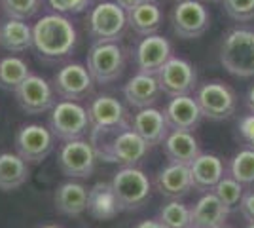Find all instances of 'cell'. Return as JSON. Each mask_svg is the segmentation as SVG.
<instances>
[{
  "label": "cell",
  "instance_id": "6da1fadb",
  "mask_svg": "<svg viewBox=\"0 0 254 228\" xmlns=\"http://www.w3.org/2000/svg\"><path fill=\"white\" fill-rule=\"evenodd\" d=\"M89 143L97 154V160L120 163L122 167L138 165L146 158L150 145L131 126L99 128L89 130Z\"/></svg>",
  "mask_w": 254,
  "mask_h": 228
},
{
  "label": "cell",
  "instance_id": "7a4b0ae2",
  "mask_svg": "<svg viewBox=\"0 0 254 228\" xmlns=\"http://www.w3.org/2000/svg\"><path fill=\"white\" fill-rule=\"evenodd\" d=\"M76 44L78 33L66 15L48 13L32 25V48L46 61H63L70 57Z\"/></svg>",
  "mask_w": 254,
  "mask_h": 228
},
{
  "label": "cell",
  "instance_id": "3957f363",
  "mask_svg": "<svg viewBox=\"0 0 254 228\" xmlns=\"http://www.w3.org/2000/svg\"><path fill=\"white\" fill-rule=\"evenodd\" d=\"M218 57L230 75L239 78L254 76V31L243 27L230 29L222 36Z\"/></svg>",
  "mask_w": 254,
  "mask_h": 228
},
{
  "label": "cell",
  "instance_id": "277c9868",
  "mask_svg": "<svg viewBox=\"0 0 254 228\" xmlns=\"http://www.w3.org/2000/svg\"><path fill=\"white\" fill-rule=\"evenodd\" d=\"M127 27V10H124L116 0L99 2L87 15V31L93 42H120Z\"/></svg>",
  "mask_w": 254,
  "mask_h": 228
},
{
  "label": "cell",
  "instance_id": "5b68a950",
  "mask_svg": "<svg viewBox=\"0 0 254 228\" xmlns=\"http://www.w3.org/2000/svg\"><path fill=\"white\" fill-rule=\"evenodd\" d=\"M85 67L95 84H112L124 75L126 50L120 46V42H93L87 52Z\"/></svg>",
  "mask_w": 254,
  "mask_h": 228
},
{
  "label": "cell",
  "instance_id": "8992f818",
  "mask_svg": "<svg viewBox=\"0 0 254 228\" xmlns=\"http://www.w3.org/2000/svg\"><path fill=\"white\" fill-rule=\"evenodd\" d=\"M195 101L199 105L203 118L212 122H222L232 118L237 110V93L232 86L220 80L205 82L195 89Z\"/></svg>",
  "mask_w": 254,
  "mask_h": 228
},
{
  "label": "cell",
  "instance_id": "52a82bcc",
  "mask_svg": "<svg viewBox=\"0 0 254 228\" xmlns=\"http://www.w3.org/2000/svg\"><path fill=\"white\" fill-rule=\"evenodd\" d=\"M50 130L61 141L84 139L91 130L87 109L76 101H59L50 110Z\"/></svg>",
  "mask_w": 254,
  "mask_h": 228
},
{
  "label": "cell",
  "instance_id": "ba28073f",
  "mask_svg": "<svg viewBox=\"0 0 254 228\" xmlns=\"http://www.w3.org/2000/svg\"><path fill=\"white\" fill-rule=\"evenodd\" d=\"M110 183H112L122 211H133L144 206L152 192V183H150L148 175L142 169H138L137 165L118 169Z\"/></svg>",
  "mask_w": 254,
  "mask_h": 228
},
{
  "label": "cell",
  "instance_id": "9c48e42d",
  "mask_svg": "<svg viewBox=\"0 0 254 228\" xmlns=\"http://www.w3.org/2000/svg\"><path fill=\"white\" fill-rule=\"evenodd\" d=\"M97 154L85 139L64 141L57 152V165L68 179H87L95 171Z\"/></svg>",
  "mask_w": 254,
  "mask_h": 228
},
{
  "label": "cell",
  "instance_id": "30bf717a",
  "mask_svg": "<svg viewBox=\"0 0 254 228\" xmlns=\"http://www.w3.org/2000/svg\"><path fill=\"white\" fill-rule=\"evenodd\" d=\"M171 25L179 38H199L211 25V13L199 0H180L171 11Z\"/></svg>",
  "mask_w": 254,
  "mask_h": 228
},
{
  "label": "cell",
  "instance_id": "8fae6325",
  "mask_svg": "<svg viewBox=\"0 0 254 228\" xmlns=\"http://www.w3.org/2000/svg\"><path fill=\"white\" fill-rule=\"evenodd\" d=\"M158 82L161 93L169 97L191 95L197 89V73L190 61L182 57H171L165 65L158 71Z\"/></svg>",
  "mask_w": 254,
  "mask_h": 228
},
{
  "label": "cell",
  "instance_id": "7c38bea8",
  "mask_svg": "<svg viewBox=\"0 0 254 228\" xmlns=\"http://www.w3.org/2000/svg\"><path fill=\"white\" fill-rule=\"evenodd\" d=\"M53 89L63 101H84L93 93L95 80L82 63H66L53 76Z\"/></svg>",
  "mask_w": 254,
  "mask_h": 228
},
{
  "label": "cell",
  "instance_id": "4fadbf2b",
  "mask_svg": "<svg viewBox=\"0 0 254 228\" xmlns=\"http://www.w3.org/2000/svg\"><path fill=\"white\" fill-rule=\"evenodd\" d=\"M55 135L42 124H25L15 135V151L27 163H40L53 151Z\"/></svg>",
  "mask_w": 254,
  "mask_h": 228
},
{
  "label": "cell",
  "instance_id": "5bb4252c",
  "mask_svg": "<svg viewBox=\"0 0 254 228\" xmlns=\"http://www.w3.org/2000/svg\"><path fill=\"white\" fill-rule=\"evenodd\" d=\"M13 93L17 99V105L32 116L44 114L52 110L55 105V89L46 78L38 75L29 76Z\"/></svg>",
  "mask_w": 254,
  "mask_h": 228
},
{
  "label": "cell",
  "instance_id": "9a60e30c",
  "mask_svg": "<svg viewBox=\"0 0 254 228\" xmlns=\"http://www.w3.org/2000/svg\"><path fill=\"white\" fill-rule=\"evenodd\" d=\"M173 57L171 42L161 34L142 36V40L133 50V59L138 73L158 75V71Z\"/></svg>",
  "mask_w": 254,
  "mask_h": 228
},
{
  "label": "cell",
  "instance_id": "2e32d148",
  "mask_svg": "<svg viewBox=\"0 0 254 228\" xmlns=\"http://www.w3.org/2000/svg\"><path fill=\"white\" fill-rule=\"evenodd\" d=\"M87 116L91 130L99 128H118V126H131V120L122 101L112 95H97L87 105Z\"/></svg>",
  "mask_w": 254,
  "mask_h": 228
},
{
  "label": "cell",
  "instance_id": "e0dca14e",
  "mask_svg": "<svg viewBox=\"0 0 254 228\" xmlns=\"http://www.w3.org/2000/svg\"><path fill=\"white\" fill-rule=\"evenodd\" d=\"M154 183H156L159 194L169 198V200H180L193 190L190 165H184V163L169 162L158 171Z\"/></svg>",
  "mask_w": 254,
  "mask_h": 228
},
{
  "label": "cell",
  "instance_id": "ac0fdd59",
  "mask_svg": "<svg viewBox=\"0 0 254 228\" xmlns=\"http://www.w3.org/2000/svg\"><path fill=\"white\" fill-rule=\"evenodd\" d=\"M131 128L135 133H138L150 147L156 145H163L165 137L169 135V124L165 118L163 110L156 109V107H148V109H140L137 114H133L131 118Z\"/></svg>",
  "mask_w": 254,
  "mask_h": 228
},
{
  "label": "cell",
  "instance_id": "d6986e66",
  "mask_svg": "<svg viewBox=\"0 0 254 228\" xmlns=\"http://www.w3.org/2000/svg\"><path fill=\"white\" fill-rule=\"evenodd\" d=\"M224 162L220 156L211 154V152H201L193 162L190 163V175L193 190L197 192H212L214 186L224 175Z\"/></svg>",
  "mask_w": 254,
  "mask_h": 228
},
{
  "label": "cell",
  "instance_id": "ffe728a7",
  "mask_svg": "<svg viewBox=\"0 0 254 228\" xmlns=\"http://www.w3.org/2000/svg\"><path fill=\"white\" fill-rule=\"evenodd\" d=\"M124 97L131 107H135L138 110L154 107L161 97L158 76L144 75V73L133 75L124 86Z\"/></svg>",
  "mask_w": 254,
  "mask_h": 228
},
{
  "label": "cell",
  "instance_id": "44dd1931",
  "mask_svg": "<svg viewBox=\"0 0 254 228\" xmlns=\"http://www.w3.org/2000/svg\"><path fill=\"white\" fill-rule=\"evenodd\" d=\"M165 118L171 130L180 131H193L201 124V110L195 97L191 95H179V97H171L167 107H165Z\"/></svg>",
  "mask_w": 254,
  "mask_h": 228
},
{
  "label": "cell",
  "instance_id": "7402d4cb",
  "mask_svg": "<svg viewBox=\"0 0 254 228\" xmlns=\"http://www.w3.org/2000/svg\"><path fill=\"white\" fill-rule=\"evenodd\" d=\"M228 215L230 209L218 200V196L205 192L193 207H190V228H220Z\"/></svg>",
  "mask_w": 254,
  "mask_h": 228
},
{
  "label": "cell",
  "instance_id": "603a6c76",
  "mask_svg": "<svg viewBox=\"0 0 254 228\" xmlns=\"http://www.w3.org/2000/svg\"><path fill=\"white\" fill-rule=\"evenodd\" d=\"M163 151L167 160L173 163H184L190 165L199 154V141L195 139L193 131H180V130H171L169 135L163 141Z\"/></svg>",
  "mask_w": 254,
  "mask_h": 228
},
{
  "label": "cell",
  "instance_id": "cb8c5ba5",
  "mask_svg": "<svg viewBox=\"0 0 254 228\" xmlns=\"http://www.w3.org/2000/svg\"><path fill=\"white\" fill-rule=\"evenodd\" d=\"M87 196L89 188L78 181H66L57 186L55 190V207L59 213L66 217H78L84 211H87Z\"/></svg>",
  "mask_w": 254,
  "mask_h": 228
},
{
  "label": "cell",
  "instance_id": "d4e9b609",
  "mask_svg": "<svg viewBox=\"0 0 254 228\" xmlns=\"http://www.w3.org/2000/svg\"><path fill=\"white\" fill-rule=\"evenodd\" d=\"M87 211L99 221H110L122 211L120 202H118L112 183L99 181L89 188L87 196Z\"/></svg>",
  "mask_w": 254,
  "mask_h": 228
},
{
  "label": "cell",
  "instance_id": "484cf974",
  "mask_svg": "<svg viewBox=\"0 0 254 228\" xmlns=\"http://www.w3.org/2000/svg\"><path fill=\"white\" fill-rule=\"evenodd\" d=\"M29 181V163L17 152H0V190L11 192Z\"/></svg>",
  "mask_w": 254,
  "mask_h": 228
},
{
  "label": "cell",
  "instance_id": "4316f807",
  "mask_svg": "<svg viewBox=\"0 0 254 228\" xmlns=\"http://www.w3.org/2000/svg\"><path fill=\"white\" fill-rule=\"evenodd\" d=\"M0 46L11 54L27 52L32 48V27L21 19H6L0 23Z\"/></svg>",
  "mask_w": 254,
  "mask_h": 228
},
{
  "label": "cell",
  "instance_id": "83f0119b",
  "mask_svg": "<svg viewBox=\"0 0 254 228\" xmlns=\"http://www.w3.org/2000/svg\"><path fill=\"white\" fill-rule=\"evenodd\" d=\"M127 21L137 34L150 36V34H158L163 23V13L156 2H144L140 6L127 10Z\"/></svg>",
  "mask_w": 254,
  "mask_h": 228
},
{
  "label": "cell",
  "instance_id": "f1b7e54d",
  "mask_svg": "<svg viewBox=\"0 0 254 228\" xmlns=\"http://www.w3.org/2000/svg\"><path fill=\"white\" fill-rule=\"evenodd\" d=\"M31 69L27 61H23L17 55H8L0 59V87L15 91L23 82L31 76Z\"/></svg>",
  "mask_w": 254,
  "mask_h": 228
},
{
  "label": "cell",
  "instance_id": "f546056e",
  "mask_svg": "<svg viewBox=\"0 0 254 228\" xmlns=\"http://www.w3.org/2000/svg\"><path fill=\"white\" fill-rule=\"evenodd\" d=\"M230 173L235 181H239L243 186H254V151L243 149L235 152L228 165Z\"/></svg>",
  "mask_w": 254,
  "mask_h": 228
},
{
  "label": "cell",
  "instance_id": "4dcf8cb0",
  "mask_svg": "<svg viewBox=\"0 0 254 228\" xmlns=\"http://www.w3.org/2000/svg\"><path fill=\"white\" fill-rule=\"evenodd\" d=\"M158 221L165 228H190V207L180 200H171L159 209Z\"/></svg>",
  "mask_w": 254,
  "mask_h": 228
},
{
  "label": "cell",
  "instance_id": "1f68e13d",
  "mask_svg": "<svg viewBox=\"0 0 254 228\" xmlns=\"http://www.w3.org/2000/svg\"><path fill=\"white\" fill-rule=\"evenodd\" d=\"M212 192L218 196V200H220L224 206L230 209V213H232L233 209H239L241 198H243V194H245V186L241 185L239 181H235L232 175H224L222 179L218 181V185L214 186Z\"/></svg>",
  "mask_w": 254,
  "mask_h": 228
},
{
  "label": "cell",
  "instance_id": "d6a6232c",
  "mask_svg": "<svg viewBox=\"0 0 254 228\" xmlns=\"http://www.w3.org/2000/svg\"><path fill=\"white\" fill-rule=\"evenodd\" d=\"M44 0H0V8L8 15V19H21L29 21L32 19L40 8Z\"/></svg>",
  "mask_w": 254,
  "mask_h": 228
},
{
  "label": "cell",
  "instance_id": "836d02e7",
  "mask_svg": "<svg viewBox=\"0 0 254 228\" xmlns=\"http://www.w3.org/2000/svg\"><path fill=\"white\" fill-rule=\"evenodd\" d=\"M224 10L233 21L247 23L254 19V0H222Z\"/></svg>",
  "mask_w": 254,
  "mask_h": 228
},
{
  "label": "cell",
  "instance_id": "e575fe53",
  "mask_svg": "<svg viewBox=\"0 0 254 228\" xmlns=\"http://www.w3.org/2000/svg\"><path fill=\"white\" fill-rule=\"evenodd\" d=\"M48 6L53 10V13H61V15H68V13H82L85 11L93 0H46Z\"/></svg>",
  "mask_w": 254,
  "mask_h": 228
},
{
  "label": "cell",
  "instance_id": "d590c367",
  "mask_svg": "<svg viewBox=\"0 0 254 228\" xmlns=\"http://www.w3.org/2000/svg\"><path fill=\"white\" fill-rule=\"evenodd\" d=\"M239 133L249 145V149L254 151V114H247L239 120Z\"/></svg>",
  "mask_w": 254,
  "mask_h": 228
},
{
  "label": "cell",
  "instance_id": "8d00e7d4",
  "mask_svg": "<svg viewBox=\"0 0 254 228\" xmlns=\"http://www.w3.org/2000/svg\"><path fill=\"white\" fill-rule=\"evenodd\" d=\"M239 213L243 215L245 221L254 223V188L243 194L241 204H239Z\"/></svg>",
  "mask_w": 254,
  "mask_h": 228
},
{
  "label": "cell",
  "instance_id": "74e56055",
  "mask_svg": "<svg viewBox=\"0 0 254 228\" xmlns=\"http://www.w3.org/2000/svg\"><path fill=\"white\" fill-rule=\"evenodd\" d=\"M133 228H165L158 219H146V221H138Z\"/></svg>",
  "mask_w": 254,
  "mask_h": 228
},
{
  "label": "cell",
  "instance_id": "f35d334b",
  "mask_svg": "<svg viewBox=\"0 0 254 228\" xmlns=\"http://www.w3.org/2000/svg\"><path fill=\"white\" fill-rule=\"evenodd\" d=\"M116 2L124 10H131V8L140 6V4H144V2H156V0H116Z\"/></svg>",
  "mask_w": 254,
  "mask_h": 228
},
{
  "label": "cell",
  "instance_id": "ab89813d",
  "mask_svg": "<svg viewBox=\"0 0 254 228\" xmlns=\"http://www.w3.org/2000/svg\"><path fill=\"white\" fill-rule=\"evenodd\" d=\"M247 109L251 110V114H254V86L247 93Z\"/></svg>",
  "mask_w": 254,
  "mask_h": 228
},
{
  "label": "cell",
  "instance_id": "60d3db41",
  "mask_svg": "<svg viewBox=\"0 0 254 228\" xmlns=\"http://www.w3.org/2000/svg\"><path fill=\"white\" fill-rule=\"evenodd\" d=\"M40 228H61V227H57V225H44V227Z\"/></svg>",
  "mask_w": 254,
  "mask_h": 228
},
{
  "label": "cell",
  "instance_id": "b9f144b4",
  "mask_svg": "<svg viewBox=\"0 0 254 228\" xmlns=\"http://www.w3.org/2000/svg\"><path fill=\"white\" fill-rule=\"evenodd\" d=\"M247 228H254V223H249V227Z\"/></svg>",
  "mask_w": 254,
  "mask_h": 228
},
{
  "label": "cell",
  "instance_id": "7bdbcfd3",
  "mask_svg": "<svg viewBox=\"0 0 254 228\" xmlns=\"http://www.w3.org/2000/svg\"><path fill=\"white\" fill-rule=\"evenodd\" d=\"M211 2H220V0H211Z\"/></svg>",
  "mask_w": 254,
  "mask_h": 228
},
{
  "label": "cell",
  "instance_id": "ee69618b",
  "mask_svg": "<svg viewBox=\"0 0 254 228\" xmlns=\"http://www.w3.org/2000/svg\"><path fill=\"white\" fill-rule=\"evenodd\" d=\"M220 228H230V227H226V225H224V227H220Z\"/></svg>",
  "mask_w": 254,
  "mask_h": 228
},
{
  "label": "cell",
  "instance_id": "f6af8a7d",
  "mask_svg": "<svg viewBox=\"0 0 254 228\" xmlns=\"http://www.w3.org/2000/svg\"><path fill=\"white\" fill-rule=\"evenodd\" d=\"M93 2H95V0H93Z\"/></svg>",
  "mask_w": 254,
  "mask_h": 228
},
{
  "label": "cell",
  "instance_id": "bcb514c9",
  "mask_svg": "<svg viewBox=\"0 0 254 228\" xmlns=\"http://www.w3.org/2000/svg\"><path fill=\"white\" fill-rule=\"evenodd\" d=\"M179 2H180V0H179Z\"/></svg>",
  "mask_w": 254,
  "mask_h": 228
}]
</instances>
